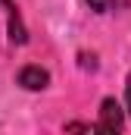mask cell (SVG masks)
<instances>
[{
	"label": "cell",
	"mask_w": 131,
	"mask_h": 135,
	"mask_svg": "<svg viewBox=\"0 0 131 135\" xmlns=\"http://www.w3.org/2000/svg\"><path fill=\"white\" fill-rule=\"evenodd\" d=\"M88 6H91L94 13H112V9L119 6V0H88Z\"/></svg>",
	"instance_id": "obj_3"
},
{
	"label": "cell",
	"mask_w": 131,
	"mask_h": 135,
	"mask_svg": "<svg viewBox=\"0 0 131 135\" xmlns=\"http://www.w3.org/2000/svg\"><path fill=\"white\" fill-rule=\"evenodd\" d=\"M125 104H128V113H131V75H128V85H125Z\"/></svg>",
	"instance_id": "obj_5"
},
{
	"label": "cell",
	"mask_w": 131,
	"mask_h": 135,
	"mask_svg": "<svg viewBox=\"0 0 131 135\" xmlns=\"http://www.w3.org/2000/svg\"><path fill=\"white\" fill-rule=\"evenodd\" d=\"M94 135H122V107L116 98H106L100 104V116L97 126H94Z\"/></svg>",
	"instance_id": "obj_1"
},
{
	"label": "cell",
	"mask_w": 131,
	"mask_h": 135,
	"mask_svg": "<svg viewBox=\"0 0 131 135\" xmlns=\"http://www.w3.org/2000/svg\"><path fill=\"white\" fill-rule=\"evenodd\" d=\"M19 85L22 88H28V91H41V88H47L50 85V72L41 66H22L19 69Z\"/></svg>",
	"instance_id": "obj_2"
},
{
	"label": "cell",
	"mask_w": 131,
	"mask_h": 135,
	"mask_svg": "<svg viewBox=\"0 0 131 135\" xmlns=\"http://www.w3.org/2000/svg\"><path fill=\"white\" fill-rule=\"evenodd\" d=\"M66 132H69V135H94V129H91V126H84V123H69V126H66Z\"/></svg>",
	"instance_id": "obj_4"
}]
</instances>
